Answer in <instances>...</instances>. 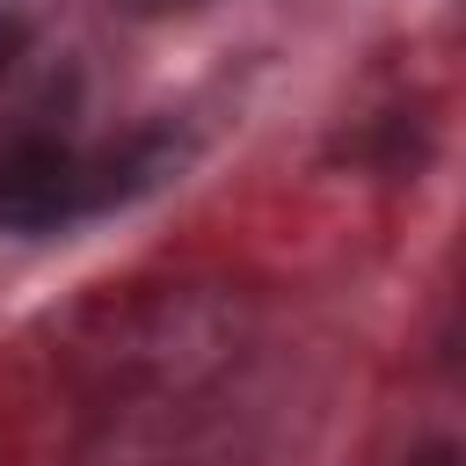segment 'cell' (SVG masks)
Returning <instances> with one entry per match:
<instances>
[{
  "instance_id": "cell-1",
  "label": "cell",
  "mask_w": 466,
  "mask_h": 466,
  "mask_svg": "<svg viewBox=\"0 0 466 466\" xmlns=\"http://www.w3.org/2000/svg\"><path fill=\"white\" fill-rule=\"evenodd\" d=\"M182 160L175 138L138 131L124 146H73L51 131H29L0 153V233H58L87 211H109L153 182H167Z\"/></svg>"
},
{
  "instance_id": "cell-2",
  "label": "cell",
  "mask_w": 466,
  "mask_h": 466,
  "mask_svg": "<svg viewBox=\"0 0 466 466\" xmlns=\"http://www.w3.org/2000/svg\"><path fill=\"white\" fill-rule=\"evenodd\" d=\"M22 51H29V22H22L15 7H0V80L15 73V58H22Z\"/></svg>"
},
{
  "instance_id": "cell-3",
  "label": "cell",
  "mask_w": 466,
  "mask_h": 466,
  "mask_svg": "<svg viewBox=\"0 0 466 466\" xmlns=\"http://www.w3.org/2000/svg\"><path fill=\"white\" fill-rule=\"evenodd\" d=\"M124 15H182V7H204V0H116Z\"/></svg>"
}]
</instances>
